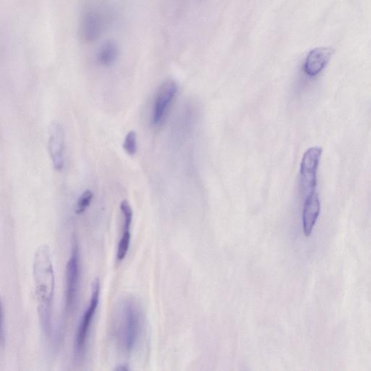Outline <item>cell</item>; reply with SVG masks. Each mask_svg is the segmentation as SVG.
<instances>
[{"mask_svg":"<svg viewBox=\"0 0 371 371\" xmlns=\"http://www.w3.org/2000/svg\"><path fill=\"white\" fill-rule=\"evenodd\" d=\"M177 93V85L174 81L168 80L161 84L157 91L153 107L152 123L154 126H159L163 122Z\"/></svg>","mask_w":371,"mask_h":371,"instance_id":"52a82bcc","label":"cell"},{"mask_svg":"<svg viewBox=\"0 0 371 371\" xmlns=\"http://www.w3.org/2000/svg\"><path fill=\"white\" fill-rule=\"evenodd\" d=\"M119 55V48L116 42L107 40L100 47L96 60L103 67H110L116 63Z\"/></svg>","mask_w":371,"mask_h":371,"instance_id":"7c38bea8","label":"cell"},{"mask_svg":"<svg viewBox=\"0 0 371 371\" xmlns=\"http://www.w3.org/2000/svg\"><path fill=\"white\" fill-rule=\"evenodd\" d=\"M143 318L139 304L132 298L123 299L114 312L112 334L121 353L131 355L138 346Z\"/></svg>","mask_w":371,"mask_h":371,"instance_id":"7a4b0ae2","label":"cell"},{"mask_svg":"<svg viewBox=\"0 0 371 371\" xmlns=\"http://www.w3.org/2000/svg\"><path fill=\"white\" fill-rule=\"evenodd\" d=\"M123 148L126 153L134 156L138 152L137 134L135 131H130L125 136Z\"/></svg>","mask_w":371,"mask_h":371,"instance_id":"5bb4252c","label":"cell"},{"mask_svg":"<svg viewBox=\"0 0 371 371\" xmlns=\"http://www.w3.org/2000/svg\"><path fill=\"white\" fill-rule=\"evenodd\" d=\"M33 274L40 324L45 336L50 337L55 276L49 248L47 245L40 246L35 254Z\"/></svg>","mask_w":371,"mask_h":371,"instance_id":"6da1fadb","label":"cell"},{"mask_svg":"<svg viewBox=\"0 0 371 371\" xmlns=\"http://www.w3.org/2000/svg\"><path fill=\"white\" fill-rule=\"evenodd\" d=\"M322 152L321 147H312L303 155L300 165V183L305 196L317 192V174Z\"/></svg>","mask_w":371,"mask_h":371,"instance_id":"277c9868","label":"cell"},{"mask_svg":"<svg viewBox=\"0 0 371 371\" xmlns=\"http://www.w3.org/2000/svg\"><path fill=\"white\" fill-rule=\"evenodd\" d=\"M321 212V202L319 194L314 192L306 196L303 213V231L306 237H309L315 226Z\"/></svg>","mask_w":371,"mask_h":371,"instance_id":"30bf717a","label":"cell"},{"mask_svg":"<svg viewBox=\"0 0 371 371\" xmlns=\"http://www.w3.org/2000/svg\"><path fill=\"white\" fill-rule=\"evenodd\" d=\"M48 152L56 170H61L66 159V131L59 122H52L48 129Z\"/></svg>","mask_w":371,"mask_h":371,"instance_id":"8992f818","label":"cell"},{"mask_svg":"<svg viewBox=\"0 0 371 371\" xmlns=\"http://www.w3.org/2000/svg\"><path fill=\"white\" fill-rule=\"evenodd\" d=\"M94 198V193L90 189L85 190L78 197L76 213L81 215L90 206Z\"/></svg>","mask_w":371,"mask_h":371,"instance_id":"4fadbf2b","label":"cell"},{"mask_svg":"<svg viewBox=\"0 0 371 371\" xmlns=\"http://www.w3.org/2000/svg\"><path fill=\"white\" fill-rule=\"evenodd\" d=\"M102 32V22L98 13L88 12L82 17L79 25V35L83 42H95L100 38Z\"/></svg>","mask_w":371,"mask_h":371,"instance_id":"8fae6325","label":"cell"},{"mask_svg":"<svg viewBox=\"0 0 371 371\" xmlns=\"http://www.w3.org/2000/svg\"><path fill=\"white\" fill-rule=\"evenodd\" d=\"M334 50L330 47H318L310 52L304 65V71L309 76L319 74L329 62Z\"/></svg>","mask_w":371,"mask_h":371,"instance_id":"9c48e42d","label":"cell"},{"mask_svg":"<svg viewBox=\"0 0 371 371\" xmlns=\"http://www.w3.org/2000/svg\"><path fill=\"white\" fill-rule=\"evenodd\" d=\"M120 211L123 218V232L117 253V259L119 262H122L125 259L130 247L131 228L134 217L132 208L127 201H124L121 203Z\"/></svg>","mask_w":371,"mask_h":371,"instance_id":"ba28073f","label":"cell"},{"mask_svg":"<svg viewBox=\"0 0 371 371\" xmlns=\"http://www.w3.org/2000/svg\"><path fill=\"white\" fill-rule=\"evenodd\" d=\"M100 281L99 278H97L92 285L90 305L83 312L77 330L74 345V355L78 360L83 357L86 348H87L90 331L100 302Z\"/></svg>","mask_w":371,"mask_h":371,"instance_id":"3957f363","label":"cell"},{"mask_svg":"<svg viewBox=\"0 0 371 371\" xmlns=\"http://www.w3.org/2000/svg\"><path fill=\"white\" fill-rule=\"evenodd\" d=\"M80 254L75 242L66 266V311L71 312L76 305L80 288Z\"/></svg>","mask_w":371,"mask_h":371,"instance_id":"5b68a950","label":"cell"},{"mask_svg":"<svg viewBox=\"0 0 371 371\" xmlns=\"http://www.w3.org/2000/svg\"><path fill=\"white\" fill-rule=\"evenodd\" d=\"M117 370H130L129 367L126 364H122L119 365L117 368Z\"/></svg>","mask_w":371,"mask_h":371,"instance_id":"9a60e30c","label":"cell"}]
</instances>
